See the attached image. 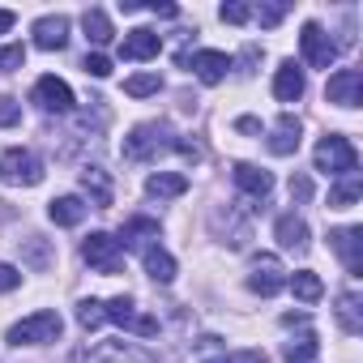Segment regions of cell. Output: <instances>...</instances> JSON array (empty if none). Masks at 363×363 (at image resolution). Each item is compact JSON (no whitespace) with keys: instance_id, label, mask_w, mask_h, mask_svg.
<instances>
[{"instance_id":"cell-1","label":"cell","mask_w":363,"mask_h":363,"mask_svg":"<svg viewBox=\"0 0 363 363\" xmlns=\"http://www.w3.org/2000/svg\"><path fill=\"white\" fill-rule=\"evenodd\" d=\"M162 150H179L184 158H201V150L197 145H189V141H179L167 124H158V120H150V124H137L128 137H124V158L128 162H150L154 154H162Z\"/></svg>"},{"instance_id":"cell-2","label":"cell","mask_w":363,"mask_h":363,"mask_svg":"<svg viewBox=\"0 0 363 363\" xmlns=\"http://www.w3.org/2000/svg\"><path fill=\"white\" fill-rule=\"evenodd\" d=\"M316 171H325V175H354L359 171V150L346 137H325L316 145Z\"/></svg>"},{"instance_id":"cell-3","label":"cell","mask_w":363,"mask_h":363,"mask_svg":"<svg viewBox=\"0 0 363 363\" xmlns=\"http://www.w3.org/2000/svg\"><path fill=\"white\" fill-rule=\"evenodd\" d=\"M60 329H65V320H60L56 312H35V316H26V320H18V325L9 329V342H13V346H35V342H56V337H60Z\"/></svg>"},{"instance_id":"cell-4","label":"cell","mask_w":363,"mask_h":363,"mask_svg":"<svg viewBox=\"0 0 363 363\" xmlns=\"http://www.w3.org/2000/svg\"><path fill=\"white\" fill-rule=\"evenodd\" d=\"M0 179L5 184H39L43 179V162L30 154V150H22V145H13V150H5V158H0Z\"/></svg>"},{"instance_id":"cell-5","label":"cell","mask_w":363,"mask_h":363,"mask_svg":"<svg viewBox=\"0 0 363 363\" xmlns=\"http://www.w3.org/2000/svg\"><path fill=\"white\" fill-rule=\"evenodd\" d=\"M82 257H86V265L99 269V274H120V269H124V248H120L107 231H94V235L82 244Z\"/></svg>"},{"instance_id":"cell-6","label":"cell","mask_w":363,"mask_h":363,"mask_svg":"<svg viewBox=\"0 0 363 363\" xmlns=\"http://www.w3.org/2000/svg\"><path fill=\"white\" fill-rule=\"evenodd\" d=\"M103 316H107L111 325H124V329L141 333V337H154V333H158V320H154V316H141V312H137V303H133L128 295L107 299V303H103Z\"/></svg>"},{"instance_id":"cell-7","label":"cell","mask_w":363,"mask_h":363,"mask_svg":"<svg viewBox=\"0 0 363 363\" xmlns=\"http://www.w3.org/2000/svg\"><path fill=\"white\" fill-rule=\"evenodd\" d=\"M299 48H303V60H308L312 69H329V65L337 60V43H333L316 22H303V30H299Z\"/></svg>"},{"instance_id":"cell-8","label":"cell","mask_w":363,"mask_h":363,"mask_svg":"<svg viewBox=\"0 0 363 363\" xmlns=\"http://www.w3.org/2000/svg\"><path fill=\"white\" fill-rule=\"evenodd\" d=\"M325 99L337 107H359L363 103V73L359 69H337L325 86Z\"/></svg>"},{"instance_id":"cell-9","label":"cell","mask_w":363,"mask_h":363,"mask_svg":"<svg viewBox=\"0 0 363 363\" xmlns=\"http://www.w3.org/2000/svg\"><path fill=\"white\" fill-rule=\"evenodd\" d=\"M329 244L342 257V265L350 269V278H359L363 274V231L359 227H337V231H329Z\"/></svg>"},{"instance_id":"cell-10","label":"cell","mask_w":363,"mask_h":363,"mask_svg":"<svg viewBox=\"0 0 363 363\" xmlns=\"http://www.w3.org/2000/svg\"><path fill=\"white\" fill-rule=\"evenodd\" d=\"M286 286V274H282V265H278V257H269V252H261L257 261H252V274H248V291H257V295H278Z\"/></svg>"},{"instance_id":"cell-11","label":"cell","mask_w":363,"mask_h":363,"mask_svg":"<svg viewBox=\"0 0 363 363\" xmlns=\"http://www.w3.org/2000/svg\"><path fill=\"white\" fill-rule=\"evenodd\" d=\"M179 65H193V73L206 82V86H218L223 77H227V69H231V56L227 52H197V56H179Z\"/></svg>"},{"instance_id":"cell-12","label":"cell","mask_w":363,"mask_h":363,"mask_svg":"<svg viewBox=\"0 0 363 363\" xmlns=\"http://www.w3.org/2000/svg\"><path fill=\"white\" fill-rule=\"evenodd\" d=\"M35 103H39L43 111L65 116V111H73V90H69L60 77H39V86H35Z\"/></svg>"},{"instance_id":"cell-13","label":"cell","mask_w":363,"mask_h":363,"mask_svg":"<svg viewBox=\"0 0 363 363\" xmlns=\"http://www.w3.org/2000/svg\"><path fill=\"white\" fill-rule=\"evenodd\" d=\"M65 43H69V18H65V13H48V18L35 22V48L60 52Z\"/></svg>"},{"instance_id":"cell-14","label":"cell","mask_w":363,"mask_h":363,"mask_svg":"<svg viewBox=\"0 0 363 363\" xmlns=\"http://www.w3.org/2000/svg\"><path fill=\"white\" fill-rule=\"evenodd\" d=\"M158 52H162V39H158L154 30H145V26L128 30L124 43H120V56H124V60H154Z\"/></svg>"},{"instance_id":"cell-15","label":"cell","mask_w":363,"mask_h":363,"mask_svg":"<svg viewBox=\"0 0 363 363\" xmlns=\"http://www.w3.org/2000/svg\"><path fill=\"white\" fill-rule=\"evenodd\" d=\"M235 184L248 193V197H269L274 193V175L265 171V167H252V162H235Z\"/></svg>"},{"instance_id":"cell-16","label":"cell","mask_w":363,"mask_h":363,"mask_svg":"<svg viewBox=\"0 0 363 363\" xmlns=\"http://www.w3.org/2000/svg\"><path fill=\"white\" fill-rule=\"evenodd\" d=\"M274 94H278L282 103H299V99H303V69H299L295 60H282V65H278V73H274Z\"/></svg>"},{"instance_id":"cell-17","label":"cell","mask_w":363,"mask_h":363,"mask_svg":"<svg viewBox=\"0 0 363 363\" xmlns=\"http://www.w3.org/2000/svg\"><path fill=\"white\" fill-rule=\"evenodd\" d=\"M299 133H303V124H299L291 111H282V116H278V124H274L269 150H274V154H295V150H299Z\"/></svg>"},{"instance_id":"cell-18","label":"cell","mask_w":363,"mask_h":363,"mask_svg":"<svg viewBox=\"0 0 363 363\" xmlns=\"http://www.w3.org/2000/svg\"><path fill=\"white\" fill-rule=\"evenodd\" d=\"M274 235H278V244H282V248H295V252H303V248H308V223H303L299 214H282V218H278V227H274Z\"/></svg>"},{"instance_id":"cell-19","label":"cell","mask_w":363,"mask_h":363,"mask_svg":"<svg viewBox=\"0 0 363 363\" xmlns=\"http://www.w3.org/2000/svg\"><path fill=\"white\" fill-rule=\"evenodd\" d=\"M145 193L158 197V201H167V197H184V193H189V179L175 175V171H158V175L145 179Z\"/></svg>"},{"instance_id":"cell-20","label":"cell","mask_w":363,"mask_h":363,"mask_svg":"<svg viewBox=\"0 0 363 363\" xmlns=\"http://www.w3.org/2000/svg\"><path fill=\"white\" fill-rule=\"evenodd\" d=\"M82 189L90 193V201H94L99 210H107V206H111V179H107V171H103V167H86V171H82Z\"/></svg>"},{"instance_id":"cell-21","label":"cell","mask_w":363,"mask_h":363,"mask_svg":"<svg viewBox=\"0 0 363 363\" xmlns=\"http://www.w3.org/2000/svg\"><path fill=\"white\" fill-rule=\"evenodd\" d=\"M48 214H52L56 227H77V223L86 218V201H82V197H56V201L48 206Z\"/></svg>"},{"instance_id":"cell-22","label":"cell","mask_w":363,"mask_h":363,"mask_svg":"<svg viewBox=\"0 0 363 363\" xmlns=\"http://www.w3.org/2000/svg\"><path fill=\"white\" fill-rule=\"evenodd\" d=\"M145 240H158V223H154V218H128L116 244H120V248H141Z\"/></svg>"},{"instance_id":"cell-23","label":"cell","mask_w":363,"mask_h":363,"mask_svg":"<svg viewBox=\"0 0 363 363\" xmlns=\"http://www.w3.org/2000/svg\"><path fill=\"white\" fill-rule=\"evenodd\" d=\"M145 274H150L154 282H171V278H175V261H171V252L158 248V244H150V248H145Z\"/></svg>"},{"instance_id":"cell-24","label":"cell","mask_w":363,"mask_h":363,"mask_svg":"<svg viewBox=\"0 0 363 363\" xmlns=\"http://www.w3.org/2000/svg\"><path fill=\"white\" fill-rule=\"evenodd\" d=\"M359 193H363V184H359V171H354V175H342L337 184L329 189V206H333V210H350V206L359 201Z\"/></svg>"},{"instance_id":"cell-25","label":"cell","mask_w":363,"mask_h":363,"mask_svg":"<svg viewBox=\"0 0 363 363\" xmlns=\"http://www.w3.org/2000/svg\"><path fill=\"white\" fill-rule=\"evenodd\" d=\"M337 320H342V329L354 337V333H363V316H359V295L354 291H342L337 295Z\"/></svg>"},{"instance_id":"cell-26","label":"cell","mask_w":363,"mask_h":363,"mask_svg":"<svg viewBox=\"0 0 363 363\" xmlns=\"http://www.w3.org/2000/svg\"><path fill=\"white\" fill-rule=\"evenodd\" d=\"M291 291H295V299H303V303H316V299L325 295V286H320V278H316L312 269H299V274L291 278Z\"/></svg>"},{"instance_id":"cell-27","label":"cell","mask_w":363,"mask_h":363,"mask_svg":"<svg viewBox=\"0 0 363 363\" xmlns=\"http://www.w3.org/2000/svg\"><path fill=\"white\" fill-rule=\"evenodd\" d=\"M82 26H86V35H90L94 43H111V35H116L103 9H86V18H82Z\"/></svg>"},{"instance_id":"cell-28","label":"cell","mask_w":363,"mask_h":363,"mask_svg":"<svg viewBox=\"0 0 363 363\" xmlns=\"http://www.w3.org/2000/svg\"><path fill=\"white\" fill-rule=\"evenodd\" d=\"M158 73H137V77H128L124 82V94H133V99H145V94H158Z\"/></svg>"},{"instance_id":"cell-29","label":"cell","mask_w":363,"mask_h":363,"mask_svg":"<svg viewBox=\"0 0 363 363\" xmlns=\"http://www.w3.org/2000/svg\"><path fill=\"white\" fill-rule=\"evenodd\" d=\"M107 316H103V299H82L77 303V325L82 329H99Z\"/></svg>"},{"instance_id":"cell-30","label":"cell","mask_w":363,"mask_h":363,"mask_svg":"<svg viewBox=\"0 0 363 363\" xmlns=\"http://www.w3.org/2000/svg\"><path fill=\"white\" fill-rule=\"evenodd\" d=\"M286 359H291V363H312V359H316V337L303 333L299 342H286Z\"/></svg>"},{"instance_id":"cell-31","label":"cell","mask_w":363,"mask_h":363,"mask_svg":"<svg viewBox=\"0 0 363 363\" xmlns=\"http://www.w3.org/2000/svg\"><path fill=\"white\" fill-rule=\"evenodd\" d=\"M286 9H291L286 0H274V5H261V9H257V18H261V26H278V22L286 18Z\"/></svg>"},{"instance_id":"cell-32","label":"cell","mask_w":363,"mask_h":363,"mask_svg":"<svg viewBox=\"0 0 363 363\" xmlns=\"http://www.w3.org/2000/svg\"><path fill=\"white\" fill-rule=\"evenodd\" d=\"M18 120H22V103L5 94V99H0V128H13Z\"/></svg>"},{"instance_id":"cell-33","label":"cell","mask_w":363,"mask_h":363,"mask_svg":"<svg viewBox=\"0 0 363 363\" xmlns=\"http://www.w3.org/2000/svg\"><path fill=\"white\" fill-rule=\"evenodd\" d=\"M26 65V52L13 43V48H0V73H13V69H22Z\"/></svg>"},{"instance_id":"cell-34","label":"cell","mask_w":363,"mask_h":363,"mask_svg":"<svg viewBox=\"0 0 363 363\" xmlns=\"http://www.w3.org/2000/svg\"><path fill=\"white\" fill-rule=\"evenodd\" d=\"M252 18V9L244 5V0H231V5H223V22H231V26H244Z\"/></svg>"},{"instance_id":"cell-35","label":"cell","mask_w":363,"mask_h":363,"mask_svg":"<svg viewBox=\"0 0 363 363\" xmlns=\"http://www.w3.org/2000/svg\"><path fill=\"white\" fill-rule=\"evenodd\" d=\"M82 69H86L90 77H111V60H107V56H99V52H94V56H86V60H82Z\"/></svg>"},{"instance_id":"cell-36","label":"cell","mask_w":363,"mask_h":363,"mask_svg":"<svg viewBox=\"0 0 363 363\" xmlns=\"http://www.w3.org/2000/svg\"><path fill=\"white\" fill-rule=\"evenodd\" d=\"M22 282V269L18 265H5V261H0V291H13Z\"/></svg>"},{"instance_id":"cell-37","label":"cell","mask_w":363,"mask_h":363,"mask_svg":"<svg viewBox=\"0 0 363 363\" xmlns=\"http://www.w3.org/2000/svg\"><path fill=\"white\" fill-rule=\"evenodd\" d=\"M291 197H299V201L312 197V179H308V175H295V179H291Z\"/></svg>"},{"instance_id":"cell-38","label":"cell","mask_w":363,"mask_h":363,"mask_svg":"<svg viewBox=\"0 0 363 363\" xmlns=\"http://www.w3.org/2000/svg\"><path fill=\"white\" fill-rule=\"evenodd\" d=\"M30 265H39V269L48 265V248H43L39 240H30Z\"/></svg>"},{"instance_id":"cell-39","label":"cell","mask_w":363,"mask_h":363,"mask_svg":"<svg viewBox=\"0 0 363 363\" xmlns=\"http://www.w3.org/2000/svg\"><path fill=\"white\" fill-rule=\"evenodd\" d=\"M235 128H240V133H261V124H257L252 116H244V120H235Z\"/></svg>"},{"instance_id":"cell-40","label":"cell","mask_w":363,"mask_h":363,"mask_svg":"<svg viewBox=\"0 0 363 363\" xmlns=\"http://www.w3.org/2000/svg\"><path fill=\"white\" fill-rule=\"evenodd\" d=\"M13 22H18V18H13L9 9H0V35H5V30H13Z\"/></svg>"},{"instance_id":"cell-41","label":"cell","mask_w":363,"mask_h":363,"mask_svg":"<svg viewBox=\"0 0 363 363\" xmlns=\"http://www.w3.org/2000/svg\"><path fill=\"white\" fill-rule=\"evenodd\" d=\"M206 363H231V359H227V354H210Z\"/></svg>"}]
</instances>
